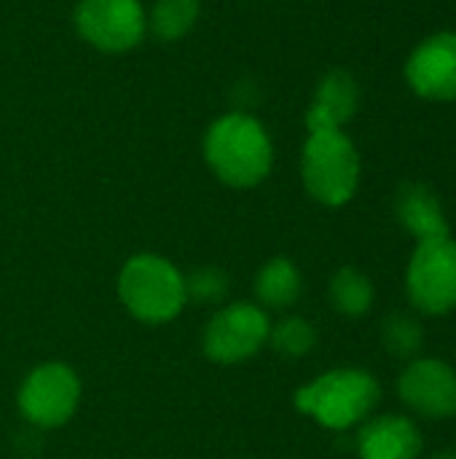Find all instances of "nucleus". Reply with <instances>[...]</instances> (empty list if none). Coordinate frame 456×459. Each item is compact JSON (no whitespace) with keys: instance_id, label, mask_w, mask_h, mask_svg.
I'll return each instance as SVG.
<instances>
[{"instance_id":"f257e3e1","label":"nucleus","mask_w":456,"mask_h":459,"mask_svg":"<svg viewBox=\"0 0 456 459\" xmlns=\"http://www.w3.org/2000/svg\"><path fill=\"white\" fill-rule=\"evenodd\" d=\"M204 159L226 186L250 188L269 175L274 151L258 118L228 113L210 126L204 137Z\"/></svg>"},{"instance_id":"f03ea898","label":"nucleus","mask_w":456,"mask_h":459,"mask_svg":"<svg viewBox=\"0 0 456 459\" xmlns=\"http://www.w3.org/2000/svg\"><path fill=\"white\" fill-rule=\"evenodd\" d=\"M382 387L366 368H333L296 393V409L328 430H349L371 417Z\"/></svg>"},{"instance_id":"7ed1b4c3","label":"nucleus","mask_w":456,"mask_h":459,"mask_svg":"<svg viewBox=\"0 0 456 459\" xmlns=\"http://www.w3.org/2000/svg\"><path fill=\"white\" fill-rule=\"evenodd\" d=\"M301 178L309 196L320 204H347L360 183V153L355 143L341 129L309 132L301 156Z\"/></svg>"},{"instance_id":"20e7f679","label":"nucleus","mask_w":456,"mask_h":459,"mask_svg":"<svg viewBox=\"0 0 456 459\" xmlns=\"http://www.w3.org/2000/svg\"><path fill=\"white\" fill-rule=\"evenodd\" d=\"M118 296L137 320L153 325L175 320L188 301L183 274L167 258L148 253L124 264L118 277Z\"/></svg>"},{"instance_id":"39448f33","label":"nucleus","mask_w":456,"mask_h":459,"mask_svg":"<svg viewBox=\"0 0 456 459\" xmlns=\"http://www.w3.org/2000/svg\"><path fill=\"white\" fill-rule=\"evenodd\" d=\"M406 293L422 315H452L456 309V239L438 237L417 242L409 269Z\"/></svg>"},{"instance_id":"423d86ee","label":"nucleus","mask_w":456,"mask_h":459,"mask_svg":"<svg viewBox=\"0 0 456 459\" xmlns=\"http://www.w3.org/2000/svg\"><path fill=\"white\" fill-rule=\"evenodd\" d=\"M81 398V382L73 368L62 363L38 366L19 387V411L38 428L65 425Z\"/></svg>"},{"instance_id":"0eeeda50","label":"nucleus","mask_w":456,"mask_h":459,"mask_svg":"<svg viewBox=\"0 0 456 459\" xmlns=\"http://www.w3.org/2000/svg\"><path fill=\"white\" fill-rule=\"evenodd\" d=\"M75 27L94 48L118 54L142 40L148 19L140 0H81Z\"/></svg>"},{"instance_id":"6e6552de","label":"nucleus","mask_w":456,"mask_h":459,"mask_svg":"<svg viewBox=\"0 0 456 459\" xmlns=\"http://www.w3.org/2000/svg\"><path fill=\"white\" fill-rule=\"evenodd\" d=\"M269 317L255 304H231L204 328V355L215 363H239L253 358L269 342Z\"/></svg>"},{"instance_id":"1a4fd4ad","label":"nucleus","mask_w":456,"mask_h":459,"mask_svg":"<svg viewBox=\"0 0 456 459\" xmlns=\"http://www.w3.org/2000/svg\"><path fill=\"white\" fill-rule=\"evenodd\" d=\"M400 401L425 420L456 417V371L438 358H414L398 377Z\"/></svg>"},{"instance_id":"9d476101","label":"nucleus","mask_w":456,"mask_h":459,"mask_svg":"<svg viewBox=\"0 0 456 459\" xmlns=\"http://www.w3.org/2000/svg\"><path fill=\"white\" fill-rule=\"evenodd\" d=\"M406 81L422 100H456V32H435L425 38L406 62Z\"/></svg>"},{"instance_id":"9b49d317","label":"nucleus","mask_w":456,"mask_h":459,"mask_svg":"<svg viewBox=\"0 0 456 459\" xmlns=\"http://www.w3.org/2000/svg\"><path fill=\"white\" fill-rule=\"evenodd\" d=\"M425 449L414 420L400 414H382L368 420L357 433L360 459H419Z\"/></svg>"},{"instance_id":"f8f14e48","label":"nucleus","mask_w":456,"mask_h":459,"mask_svg":"<svg viewBox=\"0 0 456 459\" xmlns=\"http://www.w3.org/2000/svg\"><path fill=\"white\" fill-rule=\"evenodd\" d=\"M395 215H398L400 226L417 242H427V239H438V237L452 234L441 199L422 183H406L398 188Z\"/></svg>"},{"instance_id":"ddd939ff","label":"nucleus","mask_w":456,"mask_h":459,"mask_svg":"<svg viewBox=\"0 0 456 459\" xmlns=\"http://www.w3.org/2000/svg\"><path fill=\"white\" fill-rule=\"evenodd\" d=\"M357 83L347 70H331L312 100V108L306 110V129H341L357 110Z\"/></svg>"},{"instance_id":"4468645a","label":"nucleus","mask_w":456,"mask_h":459,"mask_svg":"<svg viewBox=\"0 0 456 459\" xmlns=\"http://www.w3.org/2000/svg\"><path fill=\"white\" fill-rule=\"evenodd\" d=\"M255 296L271 309L293 307L301 296V274L293 261L271 258L255 277Z\"/></svg>"},{"instance_id":"2eb2a0df","label":"nucleus","mask_w":456,"mask_h":459,"mask_svg":"<svg viewBox=\"0 0 456 459\" xmlns=\"http://www.w3.org/2000/svg\"><path fill=\"white\" fill-rule=\"evenodd\" d=\"M331 304L339 315L344 317H363L374 307V285L371 280L352 269L344 266L331 277Z\"/></svg>"},{"instance_id":"dca6fc26","label":"nucleus","mask_w":456,"mask_h":459,"mask_svg":"<svg viewBox=\"0 0 456 459\" xmlns=\"http://www.w3.org/2000/svg\"><path fill=\"white\" fill-rule=\"evenodd\" d=\"M199 19V0H156L151 27L161 40H180Z\"/></svg>"},{"instance_id":"f3484780","label":"nucleus","mask_w":456,"mask_h":459,"mask_svg":"<svg viewBox=\"0 0 456 459\" xmlns=\"http://www.w3.org/2000/svg\"><path fill=\"white\" fill-rule=\"evenodd\" d=\"M271 347L285 358H304L317 344V331L304 317H285L274 331H269Z\"/></svg>"},{"instance_id":"a211bd4d","label":"nucleus","mask_w":456,"mask_h":459,"mask_svg":"<svg viewBox=\"0 0 456 459\" xmlns=\"http://www.w3.org/2000/svg\"><path fill=\"white\" fill-rule=\"evenodd\" d=\"M382 342L392 358H414L425 344V333L417 320L406 315H392L382 328Z\"/></svg>"},{"instance_id":"6ab92c4d","label":"nucleus","mask_w":456,"mask_h":459,"mask_svg":"<svg viewBox=\"0 0 456 459\" xmlns=\"http://www.w3.org/2000/svg\"><path fill=\"white\" fill-rule=\"evenodd\" d=\"M228 290V280L220 269H199L194 272L188 280H185V296L194 299V301H202V304H212V301H220Z\"/></svg>"},{"instance_id":"aec40b11","label":"nucleus","mask_w":456,"mask_h":459,"mask_svg":"<svg viewBox=\"0 0 456 459\" xmlns=\"http://www.w3.org/2000/svg\"><path fill=\"white\" fill-rule=\"evenodd\" d=\"M433 459H456V452H452V455H438V457Z\"/></svg>"}]
</instances>
